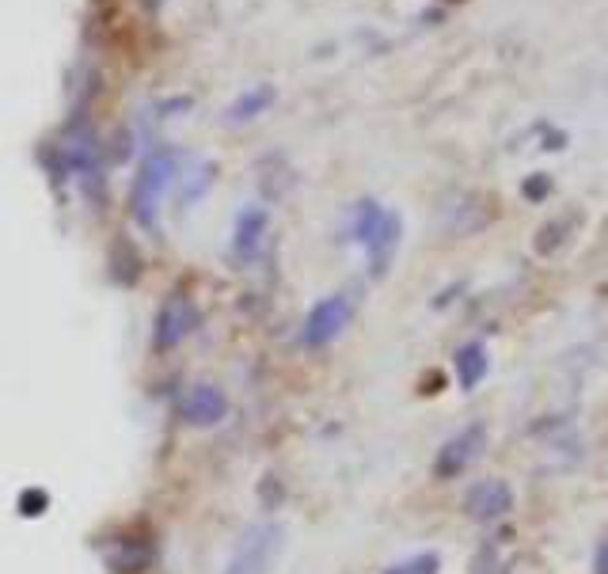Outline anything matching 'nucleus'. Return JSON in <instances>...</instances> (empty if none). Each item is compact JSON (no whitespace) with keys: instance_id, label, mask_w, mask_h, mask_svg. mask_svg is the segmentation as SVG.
Wrapping results in <instances>:
<instances>
[{"instance_id":"nucleus-6","label":"nucleus","mask_w":608,"mask_h":574,"mask_svg":"<svg viewBox=\"0 0 608 574\" xmlns=\"http://www.w3.org/2000/svg\"><path fill=\"white\" fill-rule=\"evenodd\" d=\"M199 328V309L186 298H172L156 316V350H172Z\"/></svg>"},{"instance_id":"nucleus-3","label":"nucleus","mask_w":608,"mask_h":574,"mask_svg":"<svg viewBox=\"0 0 608 574\" xmlns=\"http://www.w3.org/2000/svg\"><path fill=\"white\" fill-rule=\"evenodd\" d=\"M357 240L369 248V263H373V274H384L388 266L392 251L399 244V218L373 202H362L357 205Z\"/></svg>"},{"instance_id":"nucleus-9","label":"nucleus","mask_w":608,"mask_h":574,"mask_svg":"<svg viewBox=\"0 0 608 574\" xmlns=\"http://www.w3.org/2000/svg\"><path fill=\"white\" fill-rule=\"evenodd\" d=\"M263 232H266V210H244L236 218V255L240 259H252L255 251H259V240H263Z\"/></svg>"},{"instance_id":"nucleus-14","label":"nucleus","mask_w":608,"mask_h":574,"mask_svg":"<svg viewBox=\"0 0 608 574\" xmlns=\"http://www.w3.org/2000/svg\"><path fill=\"white\" fill-rule=\"evenodd\" d=\"M597 574H608V544L597 552Z\"/></svg>"},{"instance_id":"nucleus-2","label":"nucleus","mask_w":608,"mask_h":574,"mask_svg":"<svg viewBox=\"0 0 608 574\" xmlns=\"http://www.w3.org/2000/svg\"><path fill=\"white\" fill-rule=\"evenodd\" d=\"M172 172H175V157L168 149H156L141 160L138 183H133V218L145 229L156 225V205H160V194L172 183Z\"/></svg>"},{"instance_id":"nucleus-8","label":"nucleus","mask_w":608,"mask_h":574,"mask_svg":"<svg viewBox=\"0 0 608 574\" xmlns=\"http://www.w3.org/2000/svg\"><path fill=\"white\" fill-rule=\"evenodd\" d=\"M225 411H229V400L221 396L217 389H210V384L191 389L183 400V419L191 426H217L221 419H225Z\"/></svg>"},{"instance_id":"nucleus-13","label":"nucleus","mask_w":608,"mask_h":574,"mask_svg":"<svg viewBox=\"0 0 608 574\" xmlns=\"http://www.w3.org/2000/svg\"><path fill=\"white\" fill-rule=\"evenodd\" d=\"M42 506H47V495H42V491H27V495L20 499V510L27 517H39Z\"/></svg>"},{"instance_id":"nucleus-1","label":"nucleus","mask_w":608,"mask_h":574,"mask_svg":"<svg viewBox=\"0 0 608 574\" xmlns=\"http://www.w3.org/2000/svg\"><path fill=\"white\" fill-rule=\"evenodd\" d=\"M282 544H285L282 525H274V522L252 525L244 533V541L236 544V552H232L225 574H271L282 555Z\"/></svg>"},{"instance_id":"nucleus-10","label":"nucleus","mask_w":608,"mask_h":574,"mask_svg":"<svg viewBox=\"0 0 608 574\" xmlns=\"http://www.w3.org/2000/svg\"><path fill=\"white\" fill-rule=\"evenodd\" d=\"M456 373H460L464 389H476L483 376H487V350H483L479 343L464 346L460 354H456Z\"/></svg>"},{"instance_id":"nucleus-5","label":"nucleus","mask_w":608,"mask_h":574,"mask_svg":"<svg viewBox=\"0 0 608 574\" xmlns=\"http://www.w3.org/2000/svg\"><path fill=\"white\" fill-rule=\"evenodd\" d=\"M483 445H487V430H483V426L460 430V434H456L453 442L445 445L442 453H437L434 472L442 475V480H453V475H460L472 461H476V456L483 453Z\"/></svg>"},{"instance_id":"nucleus-15","label":"nucleus","mask_w":608,"mask_h":574,"mask_svg":"<svg viewBox=\"0 0 608 574\" xmlns=\"http://www.w3.org/2000/svg\"><path fill=\"white\" fill-rule=\"evenodd\" d=\"M145 4H149V8H160V0H145Z\"/></svg>"},{"instance_id":"nucleus-12","label":"nucleus","mask_w":608,"mask_h":574,"mask_svg":"<svg viewBox=\"0 0 608 574\" xmlns=\"http://www.w3.org/2000/svg\"><path fill=\"white\" fill-rule=\"evenodd\" d=\"M388 574H437V555H415V560L399 563Z\"/></svg>"},{"instance_id":"nucleus-11","label":"nucleus","mask_w":608,"mask_h":574,"mask_svg":"<svg viewBox=\"0 0 608 574\" xmlns=\"http://www.w3.org/2000/svg\"><path fill=\"white\" fill-rule=\"evenodd\" d=\"M274 103V88H255V92H247V95H240L236 103L229 107V119L232 122H247V119H255L259 111H266V107Z\"/></svg>"},{"instance_id":"nucleus-7","label":"nucleus","mask_w":608,"mask_h":574,"mask_svg":"<svg viewBox=\"0 0 608 574\" xmlns=\"http://www.w3.org/2000/svg\"><path fill=\"white\" fill-rule=\"evenodd\" d=\"M509 506H514V495H509L503 480L476 483V487L468 491V499H464V510H468L476 522H495V517L509 514Z\"/></svg>"},{"instance_id":"nucleus-4","label":"nucleus","mask_w":608,"mask_h":574,"mask_svg":"<svg viewBox=\"0 0 608 574\" xmlns=\"http://www.w3.org/2000/svg\"><path fill=\"white\" fill-rule=\"evenodd\" d=\"M351 324V301L346 298H327L304 320V343L308 346H327L343 335V328Z\"/></svg>"}]
</instances>
